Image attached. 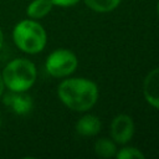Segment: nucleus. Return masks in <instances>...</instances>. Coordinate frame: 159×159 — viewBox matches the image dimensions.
<instances>
[{"mask_svg": "<svg viewBox=\"0 0 159 159\" xmlns=\"http://www.w3.org/2000/svg\"><path fill=\"white\" fill-rule=\"evenodd\" d=\"M57 94L61 102L72 111L86 112L91 109L98 98V88L87 78H68L60 83Z\"/></svg>", "mask_w": 159, "mask_h": 159, "instance_id": "obj_1", "label": "nucleus"}, {"mask_svg": "<svg viewBox=\"0 0 159 159\" xmlns=\"http://www.w3.org/2000/svg\"><path fill=\"white\" fill-rule=\"evenodd\" d=\"M36 67L26 58H15L2 70L1 77L4 86L11 92H26L36 81Z\"/></svg>", "mask_w": 159, "mask_h": 159, "instance_id": "obj_2", "label": "nucleus"}, {"mask_svg": "<svg viewBox=\"0 0 159 159\" xmlns=\"http://www.w3.org/2000/svg\"><path fill=\"white\" fill-rule=\"evenodd\" d=\"M15 45L26 53L34 55L41 52L46 46V31L34 20H22L12 30Z\"/></svg>", "mask_w": 159, "mask_h": 159, "instance_id": "obj_3", "label": "nucleus"}, {"mask_svg": "<svg viewBox=\"0 0 159 159\" xmlns=\"http://www.w3.org/2000/svg\"><path fill=\"white\" fill-rule=\"evenodd\" d=\"M77 65V57L72 51L67 48H57L48 55L45 67L48 75L60 78L73 73Z\"/></svg>", "mask_w": 159, "mask_h": 159, "instance_id": "obj_4", "label": "nucleus"}, {"mask_svg": "<svg viewBox=\"0 0 159 159\" xmlns=\"http://www.w3.org/2000/svg\"><path fill=\"white\" fill-rule=\"evenodd\" d=\"M134 134L133 119L127 114H118L111 123V135L116 143L127 144Z\"/></svg>", "mask_w": 159, "mask_h": 159, "instance_id": "obj_5", "label": "nucleus"}, {"mask_svg": "<svg viewBox=\"0 0 159 159\" xmlns=\"http://www.w3.org/2000/svg\"><path fill=\"white\" fill-rule=\"evenodd\" d=\"M143 94L145 101L159 109V67L152 70L144 78Z\"/></svg>", "mask_w": 159, "mask_h": 159, "instance_id": "obj_6", "label": "nucleus"}, {"mask_svg": "<svg viewBox=\"0 0 159 159\" xmlns=\"http://www.w3.org/2000/svg\"><path fill=\"white\" fill-rule=\"evenodd\" d=\"M5 102L17 114H26L32 108V99L25 92H12L6 96Z\"/></svg>", "mask_w": 159, "mask_h": 159, "instance_id": "obj_7", "label": "nucleus"}, {"mask_svg": "<svg viewBox=\"0 0 159 159\" xmlns=\"http://www.w3.org/2000/svg\"><path fill=\"white\" fill-rule=\"evenodd\" d=\"M101 125V120L97 116L86 114L81 117L76 123V132L83 137H92L99 133Z\"/></svg>", "mask_w": 159, "mask_h": 159, "instance_id": "obj_8", "label": "nucleus"}, {"mask_svg": "<svg viewBox=\"0 0 159 159\" xmlns=\"http://www.w3.org/2000/svg\"><path fill=\"white\" fill-rule=\"evenodd\" d=\"M52 2L50 0H34L30 2V5L27 6L26 14L31 19H41L43 16H46L51 9H52Z\"/></svg>", "mask_w": 159, "mask_h": 159, "instance_id": "obj_9", "label": "nucleus"}, {"mask_svg": "<svg viewBox=\"0 0 159 159\" xmlns=\"http://www.w3.org/2000/svg\"><path fill=\"white\" fill-rule=\"evenodd\" d=\"M94 153L101 158H112L116 157L117 147L113 140L108 138H101L94 143Z\"/></svg>", "mask_w": 159, "mask_h": 159, "instance_id": "obj_10", "label": "nucleus"}, {"mask_svg": "<svg viewBox=\"0 0 159 159\" xmlns=\"http://www.w3.org/2000/svg\"><path fill=\"white\" fill-rule=\"evenodd\" d=\"M120 0H84V4L96 12H109L119 5Z\"/></svg>", "mask_w": 159, "mask_h": 159, "instance_id": "obj_11", "label": "nucleus"}, {"mask_svg": "<svg viewBox=\"0 0 159 159\" xmlns=\"http://www.w3.org/2000/svg\"><path fill=\"white\" fill-rule=\"evenodd\" d=\"M116 158L118 159H144V154L134 147H124L117 150Z\"/></svg>", "mask_w": 159, "mask_h": 159, "instance_id": "obj_12", "label": "nucleus"}, {"mask_svg": "<svg viewBox=\"0 0 159 159\" xmlns=\"http://www.w3.org/2000/svg\"><path fill=\"white\" fill-rule=\"evenodd\" d=\"M52 2V5L56 6H62V7H67V6H72L76 5L80 0H50Z\"/></svg>", "mask_w": 159, "mask_h": 159, "instance_id": "obj_13", "label": "nucleus"}, {"mask_svg": "<svg viewBox=\"0 0 159 159\" xmlns=\"http://www.w3.org/2000/svg\"><path fill=\"white\" fill-rule=\"evenodd\" d=\"M2 92H4V82H2V77L0 75V97L2 96Z\"/></svg>", "mask_w": 159, "mask_h": 159, "instance_id": "obj_14", "label": "nucleus"}, {"mask_svg": "<svg viewBox=\"0 0 159 159\" xmlns=\"http://www.w3.org/2000/svg\"><path fill=\"white\" fill-rule=\"evenodd\" d=\"M2 43H4V35H2V31H1V29H0V50H1V47H2Z\"/></svg>", "mask_w": 159, "mask_h": 159, "instance_id": "obj_15", "label": "nucleus"}, {"mask_svg": "<svg viewBox=\"0 0 159 159\" xmlns=\"http://www.w3.org/2000/svg\"><path fill=\"white\" fill-rule=\"evenodd\" d=\"M157 10H158V15H159V1H158V5H157Z\"/></svg>", "mask_w": 159, "mask_h": 159, "instance_id": "obj_16", "label": "nucleus"}]
</instances>
